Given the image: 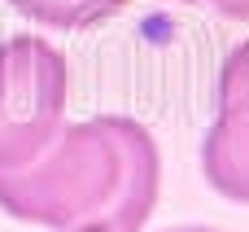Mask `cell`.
<instances>
[{
	"mask_svg": "<svg viewBox=\"0 0 249 232\" xmlns=\"http://www.w3.org/2000/svg\"><path fill=\"white\" fill-rule=\"evenodd\" d=\"M22 18L39 22V26H53V31H83V26H96V22H109L118 18L131 0H9Z\"/></svg>",
	"mask_w": 249,
	"mask_h": 232,
	"instance_id": "cell-4",
	"label": "cell"
},
{
	"mask_svg": "<svg viewBox=\"0 0 249 232\" xmlns=\"http://www.w3.org/2000/svg\"><path fill=\"white\" fill-rule=\"evenodd\" d=\"M66 57L44 35L0 44V175L31 167L66 127Z\"/></svg>",
	"mask_w": 249,
	"mask_h": 232,
	"instance_id": "cell-2",
	"label": "cell"
},
{
	"mask_svg": "<svg viewBox=\"0 0 249 232\" xmlns=\"http://www.w3.org/2000/svg\"><path fill=\"white\" fill-rule=\"evenodd\" d=\"M214 13L232 18V22H249V0H206Z\"/></svg>",
	"mask_w": 249,
	"mask_h": 232,
	"instance_id": "cell-6",
	"label": "cell"
},
{
	"mask_svg": "<svg viewBox=\"0 0 249 232\" xmlns=\"http://www.w3.org/2000/svg\"><path fill=\"white\" fill-rule=\"evenodd\" d=\"M175 232H214V228H175Z\"/></svg>",
	"mask_w": 249,
	"mask_h": 232,
	"instance_id": "cell-7",
	"label": "cell"
},
{
	"mask_svg": "<svg viewBox=\"0 0 249 232\" xmlns=\"http://www.w3.org/2000/svg\"><path fill=\"white\" fill-rule=\"evenodd\" d=\"M158 145L123 114L61 127L44 158L0 175V211L53 232H140L158 202Z\"/></svg>",
	"mask_w": 249,
	"mask_h": 232,
	"instance_id": "cell-1",
	"label": "cell"
},
{
	"mask_svg": "<svg viewBox=\"0 0 249 232\" xmlns=\"http://www.w3.org/2000/svg\"><path fill=\"white\" fill-rule=\"evenodd\" d=\"M214 105H219V114H249V39H241L223 57L219 83H214Z\"/></svg>",
	"mask_w": 249,
	"mask_h": 232,
	"instance_id": "cell-5",
	"label": "cell"
},
{
	"mask_svg": "<svg viewBox=\"0 0 249 232\" xmlns=\"http://www.w3.org/2000/svg\"><path fill=\"white\" fill-rule=\"evenodd\" d=\"M175 4H193V0H175Z\"/></svg>",
	"mask_w": 249,
	"mask_h": 232,
	"instance_id": "cell-8",
	"label": "cell"
},
{
	"mask_svg": "<svg viewBox=\"0 0 249 232\" xmlns=\"http://www.w3.org/2000/svg\"><path fill=\"white\" fill-rule=\"evenodd\" d=\"M201 171L214 193L249 206V114H219L201 140Z\"/></svg>",
	"mask_w": 249,
	"mask_h": 232,
	"instance_id": "cell-3",
	"label": "cell"
}]
</instances>
